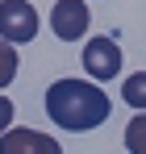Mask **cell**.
I'll return each mask as SVG.
<instances>
[{"label": "cell", "mask_w": 146, "mask_h": 154, "mask_svg": "<svg viewBox=\"0 0 146 154\" xmlns=\"http://www.w3.org/2000/svg\"><path fill=\"white\" fill-rule=\"evenodd\" d=\"M0 4H4V0H0Z\"/></svg>", "instance_id": "30bf717a"}, {"label": "cell", "mask_w": 146, "mask_h": 154, "mask_svg": "<svg viewBox=\"0 0 146 154\" xmlns=\"http://www.w3.org/2000/svg\"><path fill=\"white\" fill-rule=\"evenodd\" d=\"M84 71H88V79H117L121 75V46L109 33L88 38L84 42Z\"/></svg>", "instance_id": "3957f363"}, {"label": "cell", "mask_w": 146, "mask_h": 154, "mask_svg": "<svg viewBox=\"0 0 146 154\" xmlns=\"http://www.w3.org/2000/svg\"><path fill=\"white\" fill-rule=\"evenodd\" d=\"M0 154H63V146L50 133H42V129L17 125L8 133H0Z\"/></svg>", "instance_id": "5b68a950"}, {"label": "cell", "mask_w": 146, "mask_h": 154, "mask_svg": "<svg viewBox=\"0 0 146 154\" xmlns=\"http://www.w3.org/2000/svg\"><path fill=\"white\" fill-rule=\"evenodd\" d=\"M113 100L92 79H54L46 88V117L67 133H88L109 121Z\"/></svg>", "instance_id": "6da1fadb"}, {"label": "cell", "mask_w": 146, "mask_h": 154, "mask_svg": "<svg viewBox=\"0 0 146 154\" xmlns=\"http://www.w3.org/2000/svg\"><path fill=\"white\" fill-rule=\"evenodd\" d=\"M125 146H129V154H146V112H138L125 125Z\"/></svg>", "instance_id": "52a82bcc"}, {"label": "cell", "mask_w": 146, "mask_h": 154, "mask_svg": "<svg viewBox=\"0 0 146 154\" xmlns=\"http://www.w3.org/2000/svg\"><path fill=\"white\" fill-rule=\"evenodd\" d=\"M13 112H17L13 100H8V96H0V133H8V129H13Z\"/></svg>", "instance_id": "9c48e42d"}, {"label": "cell", "mask_w": 146, "mask_h": 154, "mask_svg": "<svg viewBox=\"0 0 146 154\" xmlns=\"http://www.w3.org/2000/svg\"><path fill=\"white\" fill-rule=\"evenodd\" d=\"M17 67H21V58H17V46L0 42V88H8V83L17 79Z\"/></svg>", "instance_id": "ba28073f"}, {"label": "cell", "mask_w": 146, "mask_h": 154, "mask_svg": "<svg viewBox=\"0 0 146 154\" xmlns=\"http://www.w3.org/2000/svg\"><path fill=\"white\" fill-rule=\"evenodd\" d=\"M121 100L129 104V108L146 112V71H134L129 79H121Z\"/></svg>", "instance_id": "8992f818"}, {"label": "cell", "mask_w": 146, "mask_h": 154, "mask_svg": "<svg viewBox=\"0 0 146 154\" xmlns=\"http://www.w3.org/2000/svg\"><path fill=\"white\" fill-rule=\"evenodd\" d=\"M38 8L29 0H4L0 4V42L8 46H21V42H33L38 38Z\"/></svg>", "instance_id": "7a4b0ae2"}, {"label": "cell", "mask_w": 146, "mask_h": 154, "mask_svg": "<svg viewBox=\"0 0 146 154\" xmlns=\"http://www.w3.org/2000/svg\"><path fill=\"white\" fill-rule=\"evenodd\" d=\"M88 21H92L88 0H54V8H50V29L63 42H79L88 33Z\"/></svg>", "instance_id": "277c9868"}]
</instances>
